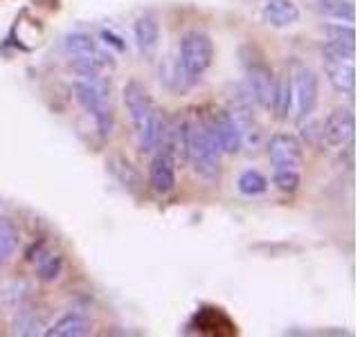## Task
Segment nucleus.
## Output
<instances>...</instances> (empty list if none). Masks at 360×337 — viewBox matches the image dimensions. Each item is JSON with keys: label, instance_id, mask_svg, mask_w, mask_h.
<instances>
[{"label": "nucleus", "instance_id": "f257e3e1", "mask_svg": "<svg viewBox=\"0 0 360 337\" xmlns=\"http://www.w3.org/2000/svg\"><path fill=\"white\" fill-rule=\"evenodd\" d=\"M124 106L129 110V117L133 121L142 153H153L160 146L162 128H165L162 110L155 106L149 90L140 81H129L124 86Z\"/></svg>", "mask_w": 360, "mask_h": 337}, {"label": "nucleus", "instance_id": "f03ea898", "mask_svg": "<svg viewBox=\"0 0 360 337\" xmlns=\"http://www.w3.org/2000/svg\"><path fill=\"white\" fill-rule=\"evenodd\" d=\"M221 146L214 140L212 131L207 128L205 119L191 124L189 121V135H187V160L194 166V171L207 180L217 183L221 178Z\"/></svg>", "mask_w": 360, "mask_h": 337}, {"label": "nucleus", "instance_id": "7ed1b4c3", "mask_svg": "<svg viewBox=\"0 0 360 337\" xmlns=\"http://www.w3.org/2000/svg\"><path fill=\"white\" fill-rule=\"evenodd\" d=\"M75 99L79 101L86 112H90L97 124V131L104 140L112 135V126H115V115L110 108V88L101 77L95 79H77L72 84Z\"/></svg>", "mask_w": 360, "mask_h": 337}, {"label": "nucleus", "instance_id": "20e7f679", "mask_svg": "<svg viewBox=\"0 0 360 337\" xmlns=\"http://www.w3.org/2000/svg\"><path fill=\"white\" fill-rule=\"evenodd\" d=\"M239 54H241V65L245 72V81H243L245 93L250 95V99L257 106L270 108L273 106L275 86H277L273 67L266 61V56L257 48H252V45H243Z\"/></svg>", "mask_w": 360, "mask_h": 337}, {"label": "nucleus", "instance_id": "39448f33", "mask_svg": "<svg viewBox=\"0 0 360 337\" xmlns=\"http://www.w3.org/2000/svg\"><path fill=\"white\" fill-rule=\"evenodd\" d=\"M214 56H217V50H214V41L210 34L191 29L180 39L178 65L191 84L198 81V79L210 70L214 63Z\"/></svg>", "mask_w": 360, "mask_h": 337}, {"label": "nucleus", "instance_id": "423d86ee", "mask_svg": "<svg viewBox=\"0 0 360 337\" xmlns=\"http://www.w3.org/2000/svg\"><path fill=\"white\" fill-rule=\"evenodd\" d=\"M288 88H290V110L288 117L302 124L313 115L315 106H318V95H320V84L318 74H315L309 65L295 63L292 70L288 72Z\"/></svg>", "mask_w": 360, "mask_h": 337}, {"label": "nucleus", "instance_id": "0eeeda50", "mask_svg": "<svg viewBox=\"0 0 360 337\" xmlns=\"http://www.w3.org/2000/svg\"><path fill=\"white\" fill-rule=\"evenodd\" d=\"M230 117L234 119V126L239 131V140H241V149H248L250 153H257L262 149L264 142V133L262 126L252 112V99L245 93V88L241 86V93L232 99V104L228 108Z\"/></svg>", "mask_w": 360, "mask_h": 337}, {"label": "nucleus", "instance_id": "6e6552de", "mask_svg": "<svg viewBox=\"0 0 360 337\" xmlns=\"http://www.w3.org/2000/svg\"><path fill=\"white\" fill-rule=\"evenodd\" d=\"M207 128L212 131L214 140L221 146L223 153L236 155L241 151V140H239V131L234 126V119L230 117L228 108H212L210 115L205 117Z\"/></svg>", "mask_w": 360, "mask_h": 337}, {"label": "nucleus", "instance_id": "1a4fd4ad", "mask_svg": "<svg viewBox=\"0 0 360 337\" xmlns=\"http://www.w3.org/2000/svg\"><path fill=\"white\" fill-rule=\"evenodd\" d=\"M268 157L273 166H288V168H300L304 162V146L302 142L290 133H275L268 140Z\"/></svg>", "mask_w": 360, "mask_h": 337}, {"label": "nucleus", "instance_id": "9d476101", "mask_svg": "<svg viewBox=\"0 0 360 337\" xmlns=\"http://www.w3.org/2000/svg\"><path fill=\"white\" fill-rule=\"evenodd\" d=\"M356 131V119L354 112L349 108H335L322 121V140L329 146H345L354 140Z\"/></svg>", "mask_w": 360, "mask_h": 337}, {"label": "nucleus", "instance_id": "9b49d317", "mask_svg": "<svg viewBox=\"0 0 360 337\" xmlns=\"http://www.w3.org/2000/svg\"><path fill=\"white\" fill-rule=\"evenodd\" d=\"M63 48L65 52L72 56V59H86V61H95L99 63L101 67H106L112 65L110 61V54H106L104 50L99 48V45L88 37V34L84 32H72V34H68L65 41H63Z\"/></svg>", "mask_w": 360, "mask_h": 337}, {"label": "nucleus", "instance_id": "f8f14e48", "mask_svg": "<svg viewBox=\"0 0 360 337\" xmlns=\"http://www.w3.org/2000/svg\"><path fill=\"white\" fill-rule=\"evenodd\" d=\"M149 185L155 194L167 196L176 187V160L172 153L160 149L155 153L151 168H149Z\"/></svg>", "mask_w": 360, "mask_h": 337}, {"label": "nucleus", "instance_id": "ddd939ff", "mask_svg": "<svg viewBox=\"0 0 360 337\" xmlns=\"http://www.w3.org/2000/svg\"><path fill=\"white\" fill-rule=\"evenodd\" d=\"M322 63H324V74L329 79V84L335 93L352 97L356 90L354 59H333V61H322Z\"/></svg>", "mask_w": 360, "mask_h": 337}, {"label": "nucleus", "instance_id": "4468645a", "mask_svg": "<svg viewBox=\"0 0 360 337\" xmlns=\"http://www.w3.org/2000/svg\"><path fill=\"white\" fill-rule=\"evenodd\" d=\"M302 11L295 0H266L262 7V18L270 27H290L300 20Z\"/></svg>", "mask_w": 360, "mask_h": 337}, {"label": "nucleus", "instance_id": "2eb2a0df", "mask_svg": "<svg viewBox=\"0 0 360 337\" xmlns=\"http://www.w3.org/2000/svg\"><path fill=\"white\" fill-rule=\"evenodd\" d=\"M133 37H135V45H138L140 54L153 56L158 45H160V22L151 14L140 16L133 25Z\"/></svg>", "mask_w": 360, "mask_h": 337}, {"label": "nucleus", "instance_id": "dca6fc26", "mask_svg": "<svg viewBox=\"0 0 360 337\" xmlns=\"http://www.w3.org/2000/svg\"><path fill=\"white\" fill-rule=\"evenodd\" d=\"M108 171L115 176V180L117 183L124 187V189H129V191H140V187H142V178H140V173H138V168H135L127 157L124 155H120V153H115V155H110L108 157Z\"/></svg>", "mask_w": 360, "mask_h": 337}, {"label": "nucleus", "instance_id": "f3484780", "mask_svg": "<svg viewBox=\"0 0 360 337\" xmlns=\"http://www.w3.org/2000/svg\"><path fill=\"white\" fill-rule=\"evenodd\" d=\"M90 333V322L79 312H68L61 319H56L45 335L48 337H82Z\"/></svg>", "mask_w": 360, "mask_h": 337}, {"label": "nucleus", "instance_id": "a211bd4d", "mask_svg": "<svg viewBox=\"0 0 360 337\" xmlns=\"http://www.w3.org/2000/svg\"><path fill=\"white\" fill-rule=\"evenodd\" d=\"M315 9H318L320 16L324 18L342 20V22H349V25L356 20V7L352 0H318Z\"/></svg>", "mask_w": 360, "mask_h": 337}, {"label": "nucleus", "instance_id": "6ab92c4d", "mask_svg": "<svg viewBox=\"0 0 360 337\" xmlns=\"http://www.w3.org/2000/svg\"><path fill=\"white\" fill-rule=\"evenodd\" d=\"M324 41L338 45V48H345V50H352L356 52V29L349 25H342V22H335V25H324Z\"/></svg>", "mask_w": 360, "mask_h": 337}, {"label": "nucleus", "instance_id": "aec40b11", "mask_svg": "<svg viewBox=\"0 0 360 337\" xmlns=\"http://www.w3.org/2000/svg\"><path fill=\"white\" fill-rule=\"evenodd\" d=\"M239 191L243 196H262L268 191V178L264 173H259L257 168H248L239 176Z\"/></svg>", "mask_w": 360, "mask_h": 337}, {"label": "nucleus", "instance_id": "412c9836", "mask_svg": "<svg viewBox=\"0 0 360 337\" xmlns=\"http://www.w3.org/2000/svg\"><path fill=\"white\" fill-rule=\"evenodd\" d=\"M273 185L281 191V194H295L302 185L300 168H288V166H277L273 171Z\"/></svg>", "mask_w": 360, "mask_h": 337}, {"label": "nucleus", "instance_id": "4be33fe9", "mask_svg": "<svg viewBox=\"0 0 360 337\" xmlns=\"http://www.w3.org/2000/svg\"><path fill=\"white\" fill-rule=\"evenodd\" d=\"M18 247V232L9 220H0V265L14 256Z\"/></svg>", "mask_w": 360, "mask_h": 337}, {"label": "nucleus", "instance_id": "5701e85b", "mask_svg": "<svg viewBox=\"0 0 360 337\" xmlns=\"http://www.w3.org/2000/svg\"><path fill=\"white\" fill-rule=\"evenodd\" d=\"M61 270H63V258L52 254L39 263V279L45 281V284H52V281H56L61 277Z\"/></svg>", "mask_w": 360, "mask_h": 337}, {"label": "nucleus", "instance_id": "b1692460", "mask_svg": "<svg viewBox=\"0 0 360 337\" xmlns=\"http://www.w3.org/2000/svg\"><path fill=\"white\" fill-rule=\"evenodd\" d=\"M16 333L18 335H41L43 331V322L37 317V312H32V310H22L18 315V319H16Z\"/></svg>", "mask_w": 360, "mask_h": 337}]
</instances>
